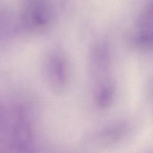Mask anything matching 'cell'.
I'll return each instance as SVG.
<instances>
[{
	"instance_id": "8",
	"label": "cell",
	"mask_w": 153,
	"mask_h": 153,
	"mask_svg": "<svg viewBox=\"0 0 153 153\" xmlns=\"http://www.w3.org/2000/svg\"><path fill=\"white\" fill-rule=\"evenodd\" d=\"M6 30L5 29V25L2 22V20L0 18V38L5 36Z\"/></svg>"
},
{
	"instance_id": "2",
	"label": "cell",
	"mask_w": 153,
	"mask_h": 153,
	"mask_svg": "<svg viewBox=\"0 0 153 153\" xmlns=\"http://www.w3.org/2000/svg\"><path fill=\"white\" fill-rule=\"evenodd\" d=\"M41 71L45 84L55 94L66 92L70 82V67L64 50L55 45L48 49L41 61Z\"/></svg>"
},
{
	"instance_id": "5",
	"label": "cell",
	"mask_w": 153,
	"mask_h": 153,
	"mask_svg": "<svg viewBox=\"0 0 153 153\" xmlns=\"http://www.w3.org/2000/svg\"><path fill=\"white\" fill-rule=\"evenodd\" d=\"M134 42L142 49L153 48V2L148 5L139 20Z\"/></svg>"
},
{
	"instance_id": "1",
	"label": "cell",
	"mask_w": 153,
	"mask_h": 153,
	"mask_svg": "<svg viewBox=\"0 0 153 153\" xmlns=\"http://www.w3.org/2000/svg\"><path fill=\"white\" fill-rule=\"evenodd\" d=\"M9 112L8 148L14 152L31 151L35 143L36 133L29 109L19 102L9 108Z\"/></svg>"
},
{
	"instance_id": "6",
	"label": "cell",
	"mask_w": 153,
	"mask_h": 153,
	"mask_svg": "<svg viewBox=\"0 0 153 153\" xmlns=\"http://www.w3.org/2000/svg\"><path fill=\"white\" fill-rule=\"evenodd\" d=\"M127 127L124 124L110 126L91 137V141L96 145H109L119 140L125 134Z\"/></svg>"
},
{
	"instance_id": "7",
	"label": "cell",
	"mask_w": 153,
	"mask_h": 153,
	"mask_svg": "<svg viewBox=\"0 0 153 153\" xmlns=\"http://www.w3.org/2000/svg\"><path fill=\"white\" fill-rule=\"evenodd\" d=\"M9 109L7 108L0 98V140L7 142L9 125Z\"/></svg>"
},
{
	"instance_id": "3",
	"label": "cell",
	"mask_w": 153,
	"mask_h": 153,
	"mask_svg": "<svg viewBox=\"0 0 153 153\" xmlns=\"http://www.w3.org/2000/svg\"><path fill=\"white\" fill-rule=\"evenodd\" d=\"M111 54L108 45L102 42L91 48L88 57V71L93 81V93L113 86L110 76Z\"/></svg>"
},
{
	"instance_id": "4",
	"label": "cell",
	"mask_w": 153,
	"mask_h": 153,
	"mask_svg": "<svg viewBox=\"0 0 153 153\" xmlns=\"http://www.w3.org/2000/svg\"><path fill=\"white\" fill-rule=\"evenodd\" d=\"M50 13L42 4H32L25 10L21 17V26L26 32L37 33L47 27L50 22Z\"/></svg>"
}]
</instances>
